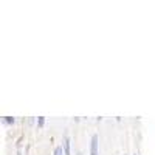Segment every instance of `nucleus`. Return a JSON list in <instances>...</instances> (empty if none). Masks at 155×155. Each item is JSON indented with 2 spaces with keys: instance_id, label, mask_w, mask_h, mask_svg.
Wrapping results in <instances>:
<instances>
[{
  "instance_id": "nucleus-1",
  "label": "nucleus",
  "mask_w": 155,
  "mask_h": 155,
  "mask_svg": "<svg viewBox=\"0 0 155 155\" xmlns=\"http://www.w3.org/2000/svg\"><path fill=\"white\" fill-rule=\"evenodd\" d=\"M90 155H99L98 153V135L92 137V143H90Z\"/></svg>"
},
{
  "instance_id": "nucleus-2",
  "label": "nucleus",
  "mask_w": 155,
  "mask_h": 155,
  "mask_svg": "<svg viewBox=\"0 0 155 155\" xmlns=\"http://www.w3.org/2000/svg\"><path fill=\"white\" fill-rule=\"evenodd\" d=\"M64 153L71 155V152H70V138L68 137H65V140H64Z\"/></svg>"
},
{
  "instance_id": "nucleus-3",
  "label": "nucleus",
  "mask_w": 155,
  "mask_h": 155,
  "mask_svg": "<svg viewBox=\"0 0 155 155\" xmlns=\"http://www.w3.org/2000/svg\"><path fill=\"white\" fill-rule=\"evenodd\" d=\"M44 124H45V116H39V118H37V126L44 127Z\"/></svg>"
},
{
  "instance_id": "nucleus-4",
  "label": "nucleus",
  "mask_w": 155,
  "mask_h": 155,
  "mask_svg": "<svg viewBox=\"0 0 155 155\" xmlns=\"http://www.w3.org/2000/svg\"><path fill=\"white\" fill-rule=\"evenodd\" d=\"M5 123L6 124H14V118H11V116H5Z\"/></svg>"
},
{
  "instance_id": "nucleus-5",
  "label": "nucleus",
  "mask_w": 155,
  "mask_h": 155,
  "mask_svg": "<svg viewBox=\"0 0 155 155\" xmlns=\"http://www.w3.org/2000/svg\"><path fill=\"white\" fill-rule=\"evenodd\" d=\"M54 155H65V153H64L62 147H56V149H54Z\"/></svg>"
},
{
  "instance_id": "nucleus-6",
  "label": "nucleus",
  "mask_w": 155,
  "mask_h": 155,
  "mask_svg": "<svg viewBox=\"0 0 155 155\" xmlns=\"http://www.w3.org/2000/svg\"><path fill=\"white\" fill-rule=\"evenodd\" d=\"M76 155H82V153H81V152H78V153H76Z\"/></svg>"
},
{
  "instance_id": "nucleus-7",
  "label": "nucleus",
  "mask_w": 155,
  "mask_h": 155,
  "mask_svg": "<svg viewBox=\"0 0 155 155\" xmlns=\"http://www.w3.org/2000/svg\"><path fill=\"white\" fill-rule=\"evenodd\" d=\"M17 155H22V153H20V152H17Z\"/></svg>"
}]
</instances>
